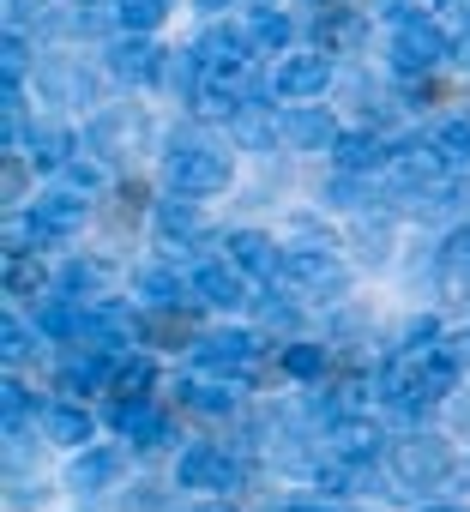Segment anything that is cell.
Returning a JSON list of instances; mask_svg holds the SVG:
<instances>
[{
    "instance_id": "b9f144b4",
    "label": "cell",
    "mask_w": 470,
    "mask_h": 512,
    "mask_svg": "<svg viewBox=\"0 0 470 512\" xmlns=\"http://www.w3.org/2000/svg\"><path fill=\"white\" fill-rule=\"evenodd\" d=\"M7 19L25 31V25H43L49 19V0H7Z\"/></svg>"
},
{
    "instance_id": "681fc988",
    "label": "cell",
    "mask_w": 470,
    "mask_h": 512,
    "mask_svg": "<svg viewBox=\"0 0 470 512\" xmlns=\"http://www.w3.org/2000/svg\"><path fill=\"white\" fill-rule=\"evenodd\" d=\"M458 482H464V488H470V464H458Z\"/></svg>"
},
{
    "instance_id": "836d02e7",
    "label": "cell",
    "mask_w": 470,
    "mask_h": 512,
    "mask_svg": "<svg viewBox=\"0 0 470 512\" xmlns=\"http://www.w3.org/2000/svg\"><path fill=\"white\" fill-rule=\"evenodd\" d=\"M49 284H55V278L43 272V260H31V253H7V296H19V302H37Z\"/></svg>"
},
{
    "instance_id": "7dc6e473",
    "label": "cell",
    "mask_w": 470,
    "mask_h": 512,
    "mask_svg": "<svg viewBox=\"0 0 470 512\" xmlns=\"http://www.w3.org/2000/svg\"><path fill=\"white\" fill-rule=\"evenodd\" d=\"M278 512H326V500H290V506H278Z\"/></svg>"
},
{
    "instance_id": "d4e9b609",
    "label": "cell",
    "mask_w": 470,
    "mask_h": 512,
    "mask_svg": "<svg viewBox=\"0 0 470 512\" xmlns=\"http://www.w3.org/2000/svg\"><path fill=\"white\" fill-rule=\"evenodd\" d=\"M157 235H163V247H199V241H211V229H205V217H199V199H181V193H169V199H157Z\"/></svg>"
},
{
    "instance_id": "1f68e13d",
    "label": "cell",
    "mask_w": 470,
    "mask_h": 512,
    "mask_svg": "<svg viewBox=\"0 0 470 512\" xmlns=\"http://www.w3.org/2000/svg\"><path fill=\"white\" fill-rule=\"evenodd\" d=\"M25 73H37V43H31V31L7 25V43H0V79L25 85Z\"/></svg>"
},
{
    "instance_id": "5b68a950",
    "label": "cell",
    "mask_w": 470,
    "mask_h": 512,
    "mask_svg": "<svg viewBox=\"0 0 470 512\" xmlns=\"http://www.w3.org/2000/svg\"><path fill=\"white\" fill-rule=\"evenodd\" d=\"M386 61H392L398 79H428V73H440V67L452 61V37H446V25H440L434 13H416V19L392 25Z\"/></svg>"
},
{
    "instance_id": "ab89813d",
    "label": "cell",
    "mask_w": 470,
    "mask_h": 512,
    "mask_svg": "<svg viewBox=\"0 0 470 512\" xmlns=\"http://www.w3.org/2000/svg\"><path fill=\"white\" fill-rule=\"evenodd\" d=\"M115 19H121V31H139V37H151V31L169 19V0H121V7H115Z\"/></svg>"
},
{
    "instance_id": "d6986e66",
    "label": "cell",
    "mask_w": 470,
    "mask_h": 512,
    "mask_svg": "<svg viewBox=\"0 0 470 512\" xmlns=\"http://www.w3.org/2000/svg\"><path fill=\"white\" fill-rule=\"evenodd\" d=\"M326 452H332V458H350V464H380L386 428H380L374 416H338V422L326 428Z\"/></svg>"
},
{
    "instance_id": "44dd1931",
    "label": "cell",
    "mask_w": 470,
    "mask_h": 512,
    "mask_svg": "<svg viewBox=\"0 0 470 512\" xmlns=\"http://www.w3.org/2000/svg\"><path fill=\"white\" fill-rule=\"evenodd\" d=\"M187 296H193V278H181L169 260L133 266V302H139V308H181Z\"/></svg>"
},
{
    "instance_id": "8fae6325",
    "label": "cell",
    "mask_w": 470,
    "mask_h": 512,
    "mask_svg": "<svg viewBox=\"0 0 470 512\" xmlns=\"http://www.w3.org/2000/svg\"><path fill=\"white\" fill-rule=\"evenodd\" d=\"M109 428H115L127 446H139V452H157V446L175 440V422H169V410H163L157 398H115V404H109Z\"/></svg>"
},
{
    "instance_id": "ac0fdd59",
    "label": "cell",
    "mask_w": 470,
    "mask_h": 512,
    "mask_svg": "<svg viewBox=\"0 0 470 512\" xmlns=\"http://www.w3.org/2000/svg\"><path fill=\"white\" fill-rule=\"evenodd\" d=\"M248 272H235L229 260H205V266H193V296L205 302V308H217V314H235V308H248Z\"/></svg>"
},
{
    "instance_id": "7bdbcfd3",
    "label": "cell",
    "mask_w": 470,
    "mask_h": 512,
    "mask_svg": "<svg viewBox=\"0 0 470 512\" xmlns=\"http://www.w3.org/2000/svg\"><path fill=\"white\" fill-rule=\"evenodd\" d=\"M440 356H446V362H458V368H470V326L446 332V338H440Z\"/></svg>"
},
{
    "instance_id": "d6a6232c",
    "label": "cell",
    "mask_w": 470,
    "mask_h": 512,
    "mask_svg": "<svg viewBox=\"0 0 470 512\" xmlns=\"http://www.w3.org/2000/svg\"><path fill=\"white\" fill-rule=\"evenodd\" d=\"M199 332L181 320V308H145V344H157V350H181V344H193Z\"/></svg>"
},
{
    "instance_id": "e0dca14e",
    "label": "cell",
    "mask_w": 470,
    "mask_h": 512,
    "mask_svg": "<svg viewBox=\"0 0 470 512\" xmlns=\"http://www.w3.org/2000/svg\"><path fill=\"white\" fill-rule=\"evenodd\" d=\"M85 308H91V302H73L67 290H49V296L31 302V326L43 332V344H67V350H73V344L85 338Z\"/></svg>"
},
{
    "instance_id": "c3c4849f",
    "label": "cell",
    "mask_w": 470,
    "mask_h": 512,
    "mask_svg": "<svg viewBox=\"0 0 470 512\" xmlns=\"http://www.w3.org/2000/svg\"><path fill=\"white\" fill-rule=\"evenodd\" d=\"M416 512H470V506H458V500H434V506H416Z\"/></svg>"
},
{
    "instance_id": "7a4b0ae2",
    "label": "cell",
    "mask_w": 470,
    "mask_h": 512,
    "mask_svg": "<svg viewBox=\"0 0 470 512\" xmlns=\"http://www.w3.org/2000/svg\"><path fill=\"white\" fill-rule=\"evenodd\" d=\"M278 284L290 290V302H344L350 296V266L338 260L332 241H290L284 247V266H278Z\"/></svg>"
},
{
    "instance_id": "cb8c5ba5",
    "label": "cell",
    "mask_w": 470,
    "mask_h": 512,
    "mask_svg": "<svg viewBox=\"0 0 470 512\" xmlns=\"http://www.w3.org/2000/svg\"><path fill=\"white\" fill-rule=\"evenodd\" d=\"M55 290H67L73 302H103V296L115 290V266L73 253V260H61V272H55Z\"/></svg>"
},
{
    "instance_id": "f5cc1de1",
    "label": "cell",
    "mask_w": 470,
    "mask_h": 512,
    "mask_svg": "<svg viewBox=\"0 0 470 512\" xmlns=\"http://www.w3.org/2000/svg\"><path fill=\"white\" fill-rule=\"evenodd\" d=\"M199 512H217V506H199Z\"/></svg>"
},
{
    "instance_id": "816d5d0a",
    "label": "cell",
    "mask_w": 470,
    "mask_h": 512,
    "mask_svg": "<svg viewBox=\"0 0 470 512\" xmlns=\"http://www.w3.org/2000/svg\"><path fill=\"white\" fill-rule=\"evenodd\" d=\"M205 7H223V0H205Z\"/></svg>"
},
{
    "instance_id": "f6af8a7d",
    "label": "cell",
    "mask_w": 470,
    "mask_h": 512,
    "mask_svg": "<svg viewBox=\"0 0 470 512\" xmlns=\"http://www.w3.org/2000/svg\"><path fill=\"white\" fill-rule=\"evenodd\" d=\"M452 61H458V67H464V73H470V25H464V31H458V37H452Z\"/></svg>"
},
{
    "instance_id": "7402d4cb",
    "label": "cell",
    "mask_w": 470,
    "mask_h": 512,
    "mask_svg": "<svg viewBox=\"0 0 470 512\" xmlns=\"http://www.w3.org/2000/svg\"><path fill=\"white\" fill-rule=\"evenodd\" d=\"M25 157L37 163V169H49V175H61L73 157H79V133L67 127V121H55V115H43V121H31V139H25Z\"/></svg>"
},
{
    "instance_id": "4dcf8cb0",
    "label": "cell",
    "mask_w": 470,
    "mask_h": 512,
    "mask_svg": "<svg viewBox=\"0 0 470 512\" xmlns=\"http://www.w3.org/2000/svg\"><path fill=\"white\" fill-rule=\"evenodd\" d=\"M350 235H356V253H362V266H386L392 260V211H356V223H350Z\"/></svg>"
},
{
    "instance_id": "ba28073f",
    "label": "cell",
    "mask_w": 470,
    "mask_h": 512,
    "mask_svg": "<svg viewBox=\"0 0 470 512\" xmlns=\"http://www.w3.org/2000/svg\"><path fill=\"white\" fill-rule=\"evenodd\" d=\"M85 350H103V356H127L133 344H145V308L139 302H121V296H103L85 308Z\"/></svg>"
},
{
    "instance_id": "9c48e42d",
    "label": "cell",
    "mask_w": 470,
    "mask_h": 512,
    "mask_svg": "<svg viewBox=\"0 0 470 512\" xmlns=\"http://www.w3.org/2000/svg\"><path fill=\"white\" fill-rule=\"evenodd\" d=\"M266 79H272V97H284V103H314V97H326V85L338 79V67H332L326 49H290V55H278V67H272Z\"/></svg>"
},
{
    "instance_id": "60d3db41",
    "label": "cell",
    "mask_w": 470,
    "mask_h": 512,
    "mask_svg": "<svg viewBox=\"0 0 470 512\" xmlns=\"http://www.w3.org/2000/svg\"><path fill=\"white\" fill-rule=\"evenodd\" d=\"M25 169H37V163H31L25 151H7V163H0V193H7V205H31V199H25V187H31Z\"/></svg>"
},
{
    "instance_id": "52a82bcc",
    "label": "cell",
    "mask_w": 470,
    "mask_h": 512,
    "mask_svg": "<svg viewBox=\"0 0 470 512\" xmlns=\"http://www.w3.org/2000/svg\"><path fill=\"white\" fill-rule=\"evenodd\" d=\"M145 139H151V121H145V109H133V103H97L91 121H85V145H91L103 163L133 157Z\"/></svg>"
},
{
    "instance_id": "9a60e30c",
    "label": "cell",
    "mask_w": 470,
    "mask_h": 512,
    "mask_svg": "<svg viewBox=\"0 0 470 512\" xmlns=\"http://www.w3.org/2000/svg\"><path fill=\"white\" fill-rule=\"evenodd\" d=\"M199 61L217 73V67H242V61H260L254 55V37H248V19H211L199 37H193Z\"/></svg>"
},
{
    "instance_id": "3957f363",
    "label": "cell",
    "mask_w": 470,
    "mask_h": 512,
    "mask_svg": "<svg viewBox=\"0 0 470 512\" xmlns=\"http://www.w3.org/2000/svg\"><path fill=\"white\" fill-rule=\"evenodd\" d=\"M386 476L398 488H446V482H458V458H452L446 434L416 428V434H404V440L386 446Z\"/></svg>"
},
{
    "instance_id": "8992f818",
    "label": "cell",
    "mask_w": 470,
    "mask_h": 512,
    "mask_svg": "<svg viewBox=\"0 0 470 512\" xmlns=\"http://www.w3.org/2000/svg\"><path fill=\"white\" fill-rule=\"evenodd\" d=\"M193 368L199 374H217V380H248L266 356V338L248 332V326H217V332H199L193 344Z\"/></svg>"
},
{
    "instance_id": "603a6c76",
    "label": "cell",
    "mask_w": 470,
    "mask_h": 512,
    "mask_svg": "<svg viewBox=\"0 0 470 512\" xmlns=\"http://www.w3.org/2000/svg\"><path fill=\"white\" fill-rule=\"evenodd\" d=\"M91 434H97V416H91L79 398H55V404H43V440L67 446V452H85Z\"/></svg>"
},
{
    "instance_id": "5bb4252c",
    "label": "cell",
    "mask_w": 470,
    "mask_h": 512,
    "mask_svg": "<svg viewBox=\"0 0 470 512\" xmlns=\"http://www.w3.org/2000/svg\"><path fill=\"white\" fill-rule=\"evenodd\" d=\"M278 145L284 151H332L338 145V121L314 103H290L278 109Z\"/></svg>"
},
{
    "instance_id": "6da1fadb",
    "label": "cell",
    "mask_w": 470,
    "mask_h": 512,
    "mask_svg": "<svg viewBox=\"0 0 470 512\" xmlns=\"http://www.w3.org/2000/svg\"><path fill=\"white\" fill-rule=\"evenodd\" d=\"M235 181V151L205 133H175L163 151V187L181 199H217Z\"/></svg>"
},
{
    "instance_id": "2e32d148",
    "label": "cell",
    "mask_w": 470,
    "mask_h": 512,
    "mask_svg": "<svg viewBox=\"0 0 470 512\" xmlns=\"http://www.w3.org/2000/svg\"><path fill=\"white\" fill-rule=\"evenodd\" d=\"M326 157H332V169H344V175H386L392 139L374 133V127H350V133H338V145H332Z\"/></svg>"
},
{
    "instance_id": "f907efd6",
    "label": "cell",
    "mask_w": 470,
    "mask_h": 512,
    "mask_svg": "<svg viewBox=\"0 0 470 512\" xmlns=\"http://www.w3.org/2000/svg\"><path fill=\"white\" fill-rule=\"evenodd\" d=\"M314 7H344V0H314Z\"/></svg>"
},
{
    "instance_id": "8d00e7d4",
    "label": "cell",
    "mask_w": 470,
    "mask_h": 512,
    "mask_svg": "<svg viewBox=\"0 0 470 512\" xmlns=\"http://www.w3.org/2000/svg\"><path fill=\"white\" fill-rule=\"evenodd\" d=\"M440 320L434 314H410L404 326H398V344H392V356H428V350H440Z\"/></svg>"
},
{
    "instance_id": "484cf974",
    "label": "cell",
    "mask_w": 470,
    "mask_h": 512,
    "mask_svg": "<svg viewBox=\"0 0 470 512\" xmlns=\"http://www.w3.org/2000/svg\"><path fill=\"white\" fill-rule=\"evenodd\" d=\"M181 404L193 410V416H211V422H223V416H235L242 410V380H187L181 386Z\"/></svg>"
},
{
    "instance_id": "d590c367",
    "label": "cell",
    "mask_w": 470,
    "mask_h": 512,
    "mask_svg": "<svg viewBox=\"0 0 470 512\" xmlns=\"http://www.w3.org/2000/svg\"><path fill=\"white\" fill-rule=\"evenodd\" d=\"M151 386H157V362L127 350V356L115 362V386H109V392H115V398H151Z\"/></svg>"
},
{
    "instance_id": "f1b7e54d",
    "label": "cell",
    "mask_w": 470,
    "mask_h": 512,
    "mask_svg": "<svg viewBox=\"0 0 470 512\" xmlns=\"http://www.w3.org/2000/svg\"><path fill=\"white\" fill-rule=\"evenodd\" d=\"M248 37H254V55H290L296 25H290V13H278V7H254V13H248Z\"/></svg>"
},
{
    "instance_id": "f546056e",
    "label": "cell",
    "mask_w": 470,
    "mask_h": 512,
    "mask_svg": "<svg viewBox=\"0 0 470 512\" xmlns=\"http://www.w3.org/2000/svg\"><path fill=\"white\" fill-rule=\"evenodd\" d=\"M428 139H434V151H440V169H446V175H458V181H470V115L440 121Z\"/></svg>"
},
{
    "instance_id": "83f0119b",
    "label": "cell",
    "mask_w": 470,
    "mask_h": 512,
    "mask_svg": "<svg viewBox=\"0 0 470 512\" xmlns=\"http://www.w3.org/2000/svg\"><path fill=\"white\" fill-rule=\"evenodd\" d=\"M278 368L296 380V386H320L326 374H332V344H314V338H296V344H284V356H278Z\"/></svg>"
},
{
    "instance_id": "bcb514c9",
    "label": "cell",
    "mask_w": 470,
    "mask_h": 512,
    "mask_svg": "<svg viewBox=\"0 0 470 512\" xmlns=\"http://www.w3.org/2000/svg\"><path fill=\"white\" fill-rule=\"evenodd\" d=\"M434 7H440L446 19H458V25H470V0H434Z\"/></svg>"
},
{
    "instance_id": "4316f807",
    "label": "cell",
    "mask_w": 470,
    "mask_h": 512,
    "mask_svg": "<svg viewBox=\"0 0 470 512\" xmlns=\"http://www.w3.org/2000/svg\"><path fill=\"white\" fill-rule=\"evenodd\" d=\"M362 37H368V13H356V7H320V43H314V49H326V55H356Z\"/></svg>"
},
{
    "instance_id": "e575fe53",
    "label": "cell",
    "mask_w": 470,
    "mask_h": 512,
    "mask_svg": "<svg viewBox=\"0 0 470 512\" xmlns=\"http://www.w3.org/2000/svg\"><path fill=\"white\" fill-rule=\"evenodd\" d=\"M55 181H61V187H73V193H85V199H97V193L109 187V163H103L97 151H79V157H73Z\"/></svg>"
},
{
    "instance_id": "277c9868",
    "label": "cell",
    "mask_w": 470,
    "mask_h": 512,
    "mask_svg": "<svg viewBox=\"0 0 470 512\" xmlns=\"http://www.w3.org/2000/svg\"><path fill=\"white\" fill-rule=\"evenodd\" d=\"M175 488H193V494H242L248 488V458L235 446H217V440H187L175 452Z\"/></svg>"
},
{
    "instance_id": "ee69618b",
    "label": "cell",
    "mask_w": 470,
    "mask_h": 512,
    "mask_svg": "<svg viewBox=\"0 0 470 512\" xmlns=\"http://www.w3.org/2000/svg\"><path fill=\"white\" fill-rule=\"evenodd\" d=\"M452 428L470 440V392H464V398H452Z\"/></svg>"
},
{
    "instance_id": "30bf717a",
    "label": "cell",
    "mask_w": 470,
    "mask_h": 512,
    "mask_svg": "<svg viewBox=\"0 0 470 512\" xmlns=\"http://www.w3.org/2000/svg\"><path fill=\"white\" fill-rule=\"evenodd\" d=\"M31 85H37V97H49V103H73V109H85V103H97V73L79 61V55H37V73H31Z\"/></svg>"
},
{
    "instance_id": "db71d44e",
    "label": "cell",
    "mask_w": 470,
    "mask_h": 512,
    "mask_svg": "<svg viewBox=\"0 0 470 512\" xmlns=\"http://www.w3.org/2000/svg\"><path fill=\"white\" fill-rule=\"evenodd\" d=\"M266 7H278V0H266Z\"/></svg>"
},
{
    "instance_id": "7c38bea8",
    "label": "cell",
    "mask_w": 470,
    "mask_h": 512,
    "mask_svg": "<svg viewBox=\"0 0 470 512\" xmlns=\"http://www.w3.org/2000/svg\"><path fill=\"white\" fill-rule=\"evenodd\" d=\"M103 73H109L115 85H157L163 49H157L151 37H139V31H115L109 49H103Z\"/></svg>"
},
{
    "instance_id": "74e56055",
    "label": "cell",
    "mask_w": 470,
    "mask_h": 512,
    "mask_svg": "<svg viewBox=\"0 0 470 512\" xmlns=\"http://www.w3.org/2000/svg\"><path fill=\"white\" fill-rule=\"evenodd\" d=\"M37 326L31 320H19V314H7V326H0V356H7V368H25L31 356H37Z\"/></svg>"
},
{
    "instance_id": "ffe728a7",
    "label": "cell",
    "mask_w": 470,
    "mask_h": 512,
    "mask_svg": "<svg viewBox=\"0 0 470 512\" xmlns=\"http://www.w3.org/2000/svg\"><path fill=\"white\" fill-rule=\"evenodd\" d=\"M121 476H127V452H121V446H85V452L67 464V488H73V494H109Z\"/></svg>"
},
{
    "instance_id": "4fadbf2b",
    "label": "cell",
    "mask_w": 470,
    "mask_h": 512,
    "mask_svg": "<svg viewBox=\"0 0 470 512\" xmlns=\"http://www.w3.org/2000/svg\"><path fill=\"white\" fill-rule=\"evenodd\" d=\"M223 260H229L235 272H248L254 284H278L284 241L266 235V229H229V235H223Z\"/></svg>"
},
{
    "instance_id": "f35d334b",
    "label": "cell",
    "mask_w": 470,
    "mask_h": 512,
    "mask_svg": "<svg viewBox=\"0 0 470 512\" xmlns=\"http://www.w3.org/2000/svg\"><path fill=\"white\" fill-rule=\"evenodd\" d=\"M320 199H326L332 211H368L374 187H368V175H344V169H338V175L326 181V193H320Z\"/></svg>"
}]
</instances>
